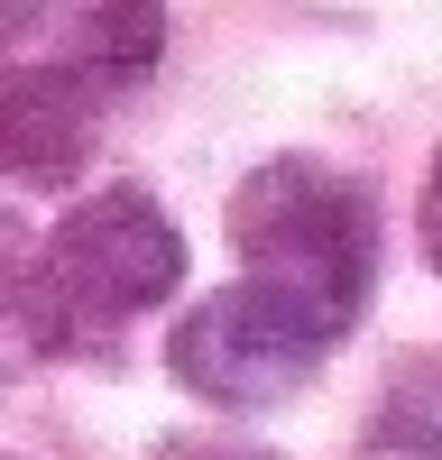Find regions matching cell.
Here are the masks:
<instances>
[{"label":"cell","mask_w":442,"mask_h":460,"mask_svg":"<svg viewBox=\"0 0 442 460\" xmlns=\"http://www.w3.org/2000/svg\"><path fill=\"white\" fill-rule=\"evenodd\" d=\"M175 286L184 230L138 184H102L37 240V267H19V332L37 350H110V332L157 314Z\"/></svg>","instance_id":"1"},{"label":"cell","mask_w":442,"mask_h":460,"mask_svg":"<svg viewBox=\"0 0 442 460\" xmlns=\"http://www.w3.org/2000/svg\"><path fill=\"white\" fill-rule=\"evenodd\" d=\"M231 249H240L249 286L305 304V314L332 323L341 341L368 314V286H378V212H368V194L341 166H323V157L249 166L240 194H231Z\"/></svg>","instance_id":"2"},{"label":"cell","mask_w":442,"mask_h":460,"mask_svg":"<svg viewBox=\"0 0 442 460\" xmlns=\"http://www.w3.org/2000/svg\"><path fill=\"white\" fill-rule=\"evenodd\" d=\"M332 350H341V332H332V323H314L305 304H286V295L249 286V277L221 286V295H203L194 314L166 332L175 387L203 396V405H231V414L286 405Z\"/></svg>","instance_id":"3"},{"label":"cell","mask_w":442,"mask_h":460,"mask_svg":"<svg viewBox=\"0 0 442 460\" xmlns=\"http://www.w3.org/2000/svg\"><path fill=\"white\" fill-rule=\"evenodd\" d=\"M93 138H102V93L93 84H74L47 56L10 74V175L19 184H37V194L74 184L84 157H93Z\"/></svg>","instance_id":"4"},{"label":"cell","mask_w":442,"mask_h":460,"mask_svg":"<svg viewBox=\"0 0 442 460\" xmlns=\"http://www.w3.org/2000/svg\"><path fill=\"white\" fill-rule=\"evenodd\" d=\"M350 460H442V424H433L424 405H387L378 424L359 433V451H350Z\"/></svg>","instance_id":"5"},{"label":"cell","mask_w":442,"mask_h":460,"mask_svg":"<svg viewBox=\"0 0 442 460\" xmlns=\"http://www.w3.org/2000/svg\"><path fill=\"white\" fill-rule=\"evenodd\" d=\"M157 460H277V451H258V442H240V433H175Z\"/></svg>","instance_id":"6"},{"label":"cell","mask_w":442,"mask_h":460,"mask_svg":"<svg viewBox=\"0 0 442 460\" xmlns=\"http://www.w3.org/2000/svg\"><path fill=\"white\" fill-rule=\"evenodd\" d=\"M415 240H424V258L442 267V147H433V166H424V203H415Z\"/></svg>","instance_id":"7"}]
</instances>
